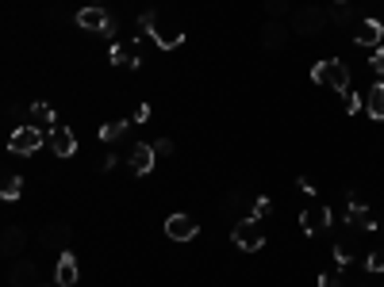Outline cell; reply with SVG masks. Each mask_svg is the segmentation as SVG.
<instances>
[{
    "instance_id": "cell-16",
    "label": "cell",
    "mask_w": 384,
    "mask_h": 287,
    "mask_svg": "<svg viewBox=\"0 0 384 287\" xmlns=\"http://www.w3.org/2000/svg\"><path fill=\"white\" fill-rule=\"evenodd\" d=\"M353 237H358V234L350 230L346 237H339V242H334V261H339V264H350V261H353Z\"/></svg>"
},
{
    "instance_id": "cell-12",
    "label": "cell",
    "mask_w": 384,
    "mask_h": 287,
    "mask_svg": "<svg viewBox=\"0 0 384 287\" xmlns=\"http://www.w3.org/2000/svg\"><path fill=\"white\" fill-rule=\"evenodd\" d=\"M54 283H58V287H73V283H77V257H73V253H62V257H58Z\"/></svg>"
},
{
    "instance_id": "cell-21",
    "label": "cell",
    "mask_w": 384,
    "mask_h": 287,
    "mask_svg": "<svg viewBox=\"0 0 384 287\" xmlns=\"http://www.w3.org/2000/svg\"><path fill=\"white\" fill-rule=\"evenodd\" d=\"M369 62H373V69H377V77L384 81V46H377V50H373V57H369Z\"/></svg>"
},
{
    "instance_id": "cell-15",
    "label": "cell",
    "mask_w": 384,
    "mask_h": 287,
    "mask_svg": "<svg viewBox=\"0 0 384 287\" xmlns=\"http://www.w3.org/2000/svg\"><path fill=\"white\" fill-rule=\"evenodd\" d=\"M296 27H300L304 35H315V31L323 27V12H319V8H307L304 16H296Z\"/></svg>"
},
{
    "instance_id": "cell-18",
    "label": "cell",
    "mask_w": 384,
    "mask_h": 287,
    "mask_svg": "<svg viewBox=\"0 0 384 287\" xmlns=\"http://www.w3.org/2000/svg\"><path fill=\"white\" fill-rule=\"evenodd\" d=\"M124 130H127V119H111V123H104V127H100V142H116Z\"/></svg>"
},
{
    "instance_id": "cell-8",
    "label": "cell",
    "mask_w": 384,
    "mask_h": 287,
    "mask_svg": "<svg viewBox=\"0 0 384 287\" xmlns=\"http://www.w3.org/2000/svg\"><path fill=\"white\" fill-rule=\"evenodd\" d=\"M46 138H50V150L58 153V157H73V153H77V134H73L70 127H62V123L46 134Z\"/></svg>"
},
{
    "instance_id": "cell-25",
    "label": "cell",
    "mask_w": 384,
    "mask_h": 287,
    "mask_svg": "<svg viewBox=\"0 0 384 287\" xmlns=\"http://www.w3.org/2000/svg\"><path fill=\"white\" fill-rule=\"evenodd\" d=\"M4 249H8V253H16V249H20V230H8V242H4Z\"/></svg>"
},
{
    "instance_id": "cell-2",
    "label": "cell",
    "mask_w": 384,
    "mask_h": 287,
    "mask_svg": "<svg viewBox=\"0 0 384 287\" xmlns=\"http://www.w3.org/2000/svg\"><path fill=\"white\" fill-rule=\"evenodd\" d=\"M138 31L154 35V43L162 46V50H177V46L185 43V31H165V27L158 23V12H143V19H138Z\"/></svg>"
},
{
    "instance_id": "cell-5",
    "label": "cell",
    "mask_w": 384,
    "mask_h": 287,
    "mask_svg": "<svg viewBox=\"0 0 384 287\" xmlns=\"http://www.w3.org/2000/svg\"><path fill=\"white\" fill-rule=\"evenodd\" d=\"M235 245L242 253H258L265 245V234H261V218H246V223L235 226Z\"/></svg>"
},
{
    "instance_id": "cell-13",
    "label": "cell",
    "mask_w": 384,
    "mask_h": 287,
    "mask_svg": "<svg viewBox=\"0 0 384 287\" xmlns=\"http://www.w3.org/2000/svg\"><path fill=\"white\" fill-rule=\"evenodd\" d=\"M365 111H369V119H384V81H377L369 89V96H365Z\"/></svg>"
},
{
    "instance_id": "cell-4",
    "label": "cell",
    "mask_w": 384,
    "mask_h": 287,
    "mask_svg": "<svg viewBox=\"0 0 384 287\" xmlns=\"http://www.w3.org/2000/svg\"><path fill=\"white\" fill-rule=\"evenodd\" d=\"M43 146V130L39 127H16L12 138H8V150L20 153V157H31V153H39Z\"/></svg>"
},
{
    "instance_id": "cell-23",
    "label": "cell",
    "mask_w": 384,
    "mask_h": 287,
    "mask_svg": "<svg viewBox=\"0 0 384 287\" xmlns=\"http://www.w3.org/2000/svg\"><path fill=\"white\" fill-rule=\"evenodd\" d=\"M319 287H342V276L339 272H323L319 276Z\"/></svg>"
},
{
    "instance_id": "cell-10",
    "label": "cell",
    "mask_w": 384,
    "mask_h": 287,
    "mask_svg": "<svg viewBox=\"0 0 384 287\" xmlns=\"http://www.w3.org/2000/svg\"><path fill=\"white\" fill-rule=\"evenodd\" d=\"M346 226H350L353 234H358V230H361V234H365V230H373V215H369V207L358 203V196H353V191H350V210H346Z\"/></svg>"
},
{
    "instance_id": "cell-22",
    "label": "cell",
    "mask_w": 384,
    "mask_h": 287,
    "mask_svg": "<svg viewBox=\"0 0 384 287\" xmlns=\"http://www.w3.org/2000/svg\"><path fill=\"white\" fill-rule=\"evenodd\" d=\"M173 150H177V146H173L170 138H158V142H154V153H158V157H170Z\"/></svg>"
},
{
    "instance_id": "cell-14",
    "label": "cell",
    "mask_w": 384,
    "mask_h": 287,
    "mask_svg": "<svg viewBox=\"0 0 384 287\" xmlns=\"http://www.w3.org/2000/svg\"><path fill=\"white\" fill-rule=\"evenodd\" d=\"M23 196V176H16V172H4V180H0V199H20Z\"/></svg>"
},
{
    "instance_id": "cell-19",
    "label": "cell",
    "mask_w": 384,
    "mask_h": 287,
    "mask_svg": "<svg viewBox=\"0 0 384 287\" xmlns=\"http://www.w3.org/2000/svg\"><path fill=\"white\" fill-rule=\"evenodd\" d=\"M108 57H111V65H138V57L127 50V46H111L108 50Z\"/></svg>"
},
{
    "instance_id": "cell-1",
    "label": "cell",
    "mask_w": 384,
    "mask_h": 287,
    "mask_svg": "<svg viewBox=\"0 0 384 287\" xmlns=\"http://www.w3.org/2000/svg\"><path fill=\"white\" fill-rule=\"evenodd\" d=\"M312 81L315 84H323V89H331V92H350V69L339 62V57H323V62H315L312 65Z\"/></svg>"
},
{
    "instance_id": "cell-24",
    "label": "cell",
    "mask_w": 384,
    "mask_h": 287,
    "mask_svg": "<svg viewBox=\"0 0 384 287\" xmlns=\"http://www.w3.org/2000/svg\"><path fill=\"white\" fill-rule=\"evenodd\" d=\"M269 210H273V203H269V199H265V196H261V199H258V203H254V218H265V215H269Z\"/></svg>"
},
{
    "instance_id": "cell-9",
    "label": "cell",
    "mask_w": 384,
    "mask_h": 287,
    "mask_svg": "<svg viewBox=\"0 0 384 287\" xmlns=\"http://www.w3.org/2000/svg\"><path fill=\"white\" fill-rule=\"evenodd\" d=\"M154 161H158L154 146H146V142H135V150H131V172H135V176H150Z\"/></svg>"
},
{
    "instance_id": "cell-20",
    "label": "cell",
    "mask_w": 384,
    "mask_h": 287,
    "mask_svg": "<svg viewBox=\"0 0 384 287\" xmlns=\"http://www.w3.org/2000/svg\"><path fill=\"white\" fill-rule=\"evenodd\" d=\"M365 268H369V276H380L384 272V245H377L369 257H365Z\"/></svg>"
},
{
    "instance_id": "cell-3",
    "label": "cell",
    "mask_w": 384,
    "mask_h": 287,
    "mask_svg": "<svg viewBox=\"0 0 384 287\" xmlns=\"http://www.w3.org/2000/svg\"><path fill=\"white\" fill-rule=\"evenodd\" d=\"M323 230H331V207H323V203L304 207V215H300V234H304V237H319Z\"/></svg>"
},
{
    "instance_id": "cell-28",
    "label": "cell",
    "mask_w": 384,
    "mask_h": 287,
    "mask_svg": "<svg viewBox=\"0 0 384 287\" xmlns=\"http://www.w3.org/2000/svg\"><path fill=\"white\" fill-rule=\"evenodd\" d=\"M339 4H350V0H339Z\"/></svg>"
},
{
    "instance_id": "cell-27",
    "label": "cell",
    "mask_w": 384,
    "mask_h": 287,
    "mask_svg": "<svg viewBox=\"0 0 384 287\" xmlns=\"http://www.w3.org/2000/svg\"><path fill=\"white\" fill-rule=\"evenodd\" d=\"M150 119V103H138V111H135V123H146Z\"/></svg>"
},
{
    "instance_id": "cell-7",
    "label": "cell",
    "mask_w": 384,
    "mask_h": 287,
    "mask_svg": "<svg viewBox=\"0 0 384 287\" xmlns=\"http://www.w3.org/2000/svg\"><path fill=\"white\" fill-rule=\"evenodd\" d=\"M165 234H170L173 242H192V237L200 234V223H196L192 215H181V210H177V215L165 218Z\"/></svg>"
},
{
    "instance_id": "cell-11",
    "label": "cell",
    "mask_w": 384,
    "mask_h": 287,
    "mask_svg": "<svg viewBox=\"0 0 384 287\" xmlns=\"http://www.w3.org/2000/svg\"><path fill=\"white\" fill-rule=\"evenodd\" d=\"M353 38H358V46H373V50H377L380 46V38H384V23L380 19H361L358 23V31H353Z\"/></svg>"
},
{
    "instance_id": "cell-17",
    "label": "cell",
    "mask_w": 384,
    "mask_h": 287,
    "mask_svg": "<svg viewBox=\"0 0 384 287\" xmlns=\"http://www.w3.org/2000/svg\"><path fill=\"white\" fill-rule=\"evenodd\" d=\"M31 115H35V123H39V127H46V130H54V127H58V123H54V108H50V103H31Z\"/></svg>"
},
{
    "instance_id": "cell-26",
    "label": "cell",
    "mask_w": 384,
    "mask_h": 287,
    "mask_svg": "<svg viewBox=\"0 0 384 287\" xmlns=\"http://www.w3.org/2000/svg\"><path fill=\"white\" fill-rule=\"evenodd\" d=\"M346 111H361V100H358V96H353V92H346Z\"/></svg>"
},
{
    "instance_id": "cell-6",
    "label": "cell",
    "mask_w": 384,
    "mask_h": 287,
    "mask_svg": "<svg viewBox=\"0 0 384 287\" xmlns=\"http://www.w3.org/2000/svg\"><path fill=\"white\" fill-rule=\"evenodd\" d=\"M77 23L85 27V31H97V35H116V23H111V16H108L100 4L81 8V12H77Z\"/></svg>"
}]
</instances>
